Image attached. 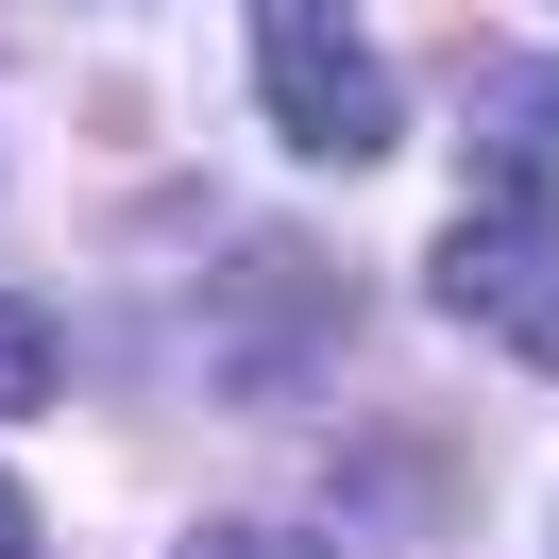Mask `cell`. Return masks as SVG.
<instances>
[{
  "mask_svg": "<svg viewBox=\"0 0 559 559\" xmlns=\"http://www.w3.org/2000/svg\"><path fill=\"white\" fill-rule=\"evenodd\" d=\"M254 85H272V136L288 153H322V170H373L390 153V69L356 51V17L340 0H254Z\"/></svg>",
  "mask_w": 559,
  "mask_h": 559,
  "instance_id": "6da1fadb",
  "label": "cell"
},
{
  "mask_svg": "<svg viewBox=\"0 0 559 559\" xmlns=\"http://www.w3.org/2000/svg\"><path fill=\"white\" fill-rule=\"evenodd\" d=\"M424 288H441L457 322H491L525 373H559V238H525V221H457V238L424 254Z\"/></svg>",
  "mask_w": 559,
  "mask_h": 559,
  "instance_id": "7a4b0ae2",
  "label": "cell"
},
{
  "mask_svg": "<svg viewBox=\"0 0 559 559\" xmlns=\"http://www.w3.org/2000/svg\"><path fill=\"white\" fill-rule=\"evenodd\" d=\"M475 221L559 238V69H491L475 85Z\"/></svg>",
  "mask_w": 559,
  "mask_h": 559,
  "instance_id": "3957f363",
  "label": "cell"
},
{
  "mask_svg": "<svg viewBox=\"0 0 559 559\" xmlns=\"http://www.w3.org/2000/svg\"><path fill=\"white\" fill-rule=\"evenodd\" d=\"M51 390H69V340H51V306L0 288V407H51Z\"/></svg>",
  "mask_w": 559,
  "mask_h": 559,
  "instance_id": "277c9868",
  "label": "cell"
},
{
  "mask_svg": "<svg viewBox=\"0 0 559 559\" xmlns=\"http://www.w3.org/2000/svg\"><path fill=\"white\" fill-rule=\"evenodd\" d=\"M187 559H322V543H306V525H204Z\"/></svg>",
  "mask_w": 559,
  "mask_h": 559,
  "instance_id": "5b68a950",
  "label": "cell"
},
{
  "mask_svg": "<svg viewBox=\"0 0 559 559\" xmlns=\"http://www.w3.org/2000/svg\"><path fill=\"white\" fill-rule=\"evenodd\" d=\"M0 559H35V509H17V475H0Z\"/></svg>",
  "mask_w": 559,
  "mask_h": 559,
  "instance_id": "8992f818",
  "label": "cell"
}]
</instances>
